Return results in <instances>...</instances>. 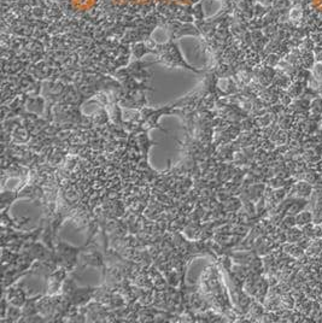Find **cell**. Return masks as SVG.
Instances as JSON below:
<instances>
[{
    "mask_svg": "<svg viewBox=\"0 0 322 323\" xmlns=\"http://www.w3.org/2000/svg\"><path fill=\"white\" fill-rule=\"evenodd\" d=\"M313 185L312 183L307 182L305 180H302V181H298L294 183L293 186V192L296 194L297 198H304L308 199L309 197H312L313 194Z\"/></svg>",
    "mask_w": 322,
    "mask_h": 323,
    "instance_id": "6da1fadb",
    "label": "cell"
},
{
    "mask_svg": "<svg viewBox=\"0 0 322 323\" xmlns=\"http://www.w3.org/2000/svg\"><path fill=\"white\" fill-rule=\"evenodd\" d=\"M310 223H314L313 211H308V210L304 209L296 215V224L299 228H303V227L308 226Z\"/></svg>",
    "mask_w": 322,
    "mask_h": 323,
    "instance_id": "7a4b0ae2",
    "label": "cell"
},
{
    "mask_svg": "<svg viewBox=\"0 0 322 323\" xmlns=\"http://www.w3.org/2000/svg\"><path fill=\"white\" fill-rule=\"evenodd\" d=\"M316 64L315 56L313 52H301V67L304 69L312 70L314 65Z\"/></svg>",
    "mask_w": 322,
    "mask_h": 323,
    "instance_id": "3957f363",
    "label": "cell"
},
{
    "mask_svg": "<svg viewBox=\"0 0 322 323\" xmlns=\"http://www.w3.org/2000/svg\"><path fill=\"white\" fill-rule=\"evenodd\" d=\"M292 6H293L292 0H274L273 1V7L278 11H286V12H288Z\"/></svg>",
    "mask_w": 322,
    "mask_h": 323,
    "instance_id": "277c9868",
    "label": "cell"
},
{
    "mask_svg": "<svg viewBox=\"0 0 322 323\" xmlns=\"http://www.w3.org/2000/svg\"><path fill=\"white\" fill-rule=\"evenodd\" d=\"M285 248H286V252H288L291 256L296 257V258L297 257H301L304 254V248H303L302 246L297 242H293V243L291 242V245H287Z\"/></svg>",
    "mask_w": 322,
    "mask_h": 323,
    "instance_id": "5b68a950",
    "label": "cell"
},
{
    "mask_svg": "<svg viewBox=\"0 0 322 323\" xmlns=\"http://www.w3.org/2000/svg\"><path fill=\"white\" fill-rule=\"evenodd\" d=\"M312 74H313L314 79H315V81L318 82L319 86H321L322 84V63H316V64L314 65V68L312 69Z\"/></svg>",
    "mask_w": 322,
    "mask_h": 323,
    "instance_id": "8992f818",
    "label": "cell"
},
{
    "mask_svg": "<svg viewBox=\"0 0 322 323\" xmlns=\"http://www.w3.org/2000/svg\"><path fill=\"white\" fill-rule=\"evenodd\" d=\"M309 38L315 46H322V32H310Z\"/></svg>",
    "mask_w": 322,
    "mask_h": 323,
    "instance_id": "52a82bcc",
    "label": "cell"
},
{
    "mask_svg": "<svg viewBox=\"0 0 322 323\" xmlns=\"http://www.w3.org/2000/svg\"><path fill=\"white\" fill-rule=\"evenodd\" d=\"M314 56H315L316 63H322V46H315V48H314Z\"/></svg>",
    "mask_w": 322,
    "mask_h": 323,
    "instance_id": "ba28073f",
    "label": "cell"
},
{
    "mask_svg": "<svg viewBox=\"0 0 322 323\" xmlns=\"http://www.w3.org/2000/svg\"><path fill=\"white\" fill-rule=\"evenodd\" d=\"M319 224H320V226H321V228H322V221H321V223H319Z\"/></svg>",
    "mask_w": 322,
    "mask_h": 323,
    "instance_id": "9c48e42d",
    "label": "cell"
}]
</instances>
